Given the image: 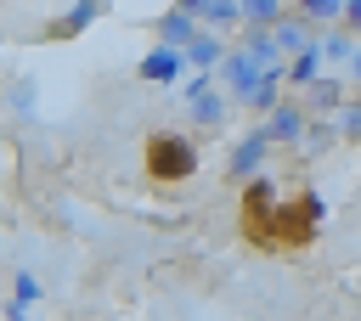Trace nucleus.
Wrapping results in <instances>:
<instances>
[{
  "instance_id": "1",
  "label": "nucleus",
  "mask_w": 361,
  "mask_h": 321,
  "mask_svg": "<svg viewBox=\"0 0 361 321\" xmlns=\"http://www.w3.org/2000/svg\"><path fill=\"white\" fill-rule=\"evenodd\" d=\"M141 163H147V175H152V180H192V175H197V146H192L186 135L164 130V135H152V141H147Z\"/></svg>"
},
{
  "instance_id": "2",
  "label": "nucleus",
  "mask_w": 361,
  "mask_h": 321,
  "mask_svg": "<svg viewBox=\"0 0 361 321\" xmlns=\"http://www.w3.org/2000/svg\"><path fill=\"white\" fill-rule=\"evenodd\" d=\"M214 84H220L231 101H243V107H248V96L265 84V68H259L243 45H231V51H226V62H220V73H214Z\"/></svg>"
},
{
  "instance_id": "3",
  "label": "nucleus",
  "mask_w": 361,
  "mask_h": 321,
  "mask_svg": "<svg viewBox=\"0 0 361 321\" xmlns=\"http://www.w3.org/2000/svg\"><path fill=\"white\" fill-rule=\"evenodd\" d=\"M265 163H271V141H265V130L237 135V146L226 152V175H231V180H243V186H248V180H259V175H271Z\"/></svg>"
},
{
  "instance_id": "4",
  "label": "nucleus",
  "mask_w": 361,
  "mask_h": 321,
  "mask_svg": "<svg viewBox=\"0 0 361 321\" xmlns=\"http://www.w3.org/2000/svg\"><path fill=\"white\" fill-rule=\"evenodd\" d=\"M259 130H265V141H271V146H299V141H305V130H310V113H305L299 101H288V96H282V107H276L271 118H259Z\"/></svg>"
},
{
  "instance_id": "5",
  "label": "nucleus",
  "mask_w": 361,
  "mask_h": 321,
  "mask_svg": "<svg viewBox=\"0 0 361 321\" xmlns=\"http://www.w3.org/2000/svg\"><path fill=\"white\" fill-rule=\"evenodd\" d=\"M135 73L147 79V84H186V51H169V45H152L141 62H135Z\"/></svg>"
},
{
  "instance_id": "6",
  "label": "nucleus",
  "mask_w": 361,
  "mask_h": 321,
  "mask_svg": "<svg viewBox=\"0 0 361 321\" xmlns=\"http://www.w3.org/2000/svg\"><path fill=\"white\" fill-rule=\"evenodd\" d=\"M192 6V17H197V28L203 34H231V28H243V0H186Z\"/></svg>"
},
{
  "instance_id": "7",
  "label": "nucleus",
  "mask_w": 361,
  "mask_h": 321,
  "mask_svg": "<svg viewBox=\"0 0 361 321\" xmlns=\"http://www.w3.org/2000/svg\"><path fill=\"white\" fill-rule=\"evenodd\" d=\"M344 101H350V79H333V73H322V79L305 90V101H299V107H305L310 118H338V107H344Z\"/></svg>"
},
{
  "instance_id": "8",
  "label": "nucleus",
  "mask_w": 361,
  "mask_h": 321,
  "mask_svg": "<svg viewBox=\"0 0 361 321\" xmlns=\"http://www.w3.org/2000/svg\"><path fill=\"white\" fill-rule=\"evenodd\" d=\"M197 34H203V28H197L192 6H169V11L158 17V45H169V51H186Z\"/></svg>"
},
{
  "instance_id": "9",
  "label": "nucleus",
  "mask_w": 361,
  "mask_h": 321,
  "mask_svg": "<svg viewBox=\"0 0 361 321\" xmlns=\"http://www.w3.org/2000/svg\"><path fill=\"white\" fill-rule=\"evenodd\" d=\"M271 45H276V56H282V62H293L299 51H310V45H316V28H310V23H299V17L288 11V17L271 28Z\"/></svg>"
},
{
  "instance_id": "10",
  "label": "nucleus",
  "mask_w": 361,
  "mask_h": 321,
  "mask_svg": "<svg viewBox=\"0 0 361 321\" xmlns=\"http://www.w3.org/2000/svg\"><path fill=\"white\" fill-rule=\"evenodd\" d=\"M276 208H282V197H276V180L271 175H259V180H248V191H243V220H276Z\"/></svg>"
},
{
  "instance_id": "11",
  "label": "nucleus",
  "mask_w": 361,
  "mask_h": 321,
  "mask_svg": "<svg viewBox=\"0 0 361 321\" xmlns=\"http://www.w3.org/2000/svg\"><path fill=\"white\" fill-rule=\"evenodd\" d=\"M226 51H231V45H226L220 34H197V39L186 45V68H192V73H220Z\"/></svg>"
},
{
  "instance_id": "12",
  "label": "nucleus",
  "mask_w": 361,
  "mask_h": 321,
  "mask_svg": "<svg viewBox=\"0 0 361 321\" xmlns=\"http://www.w3.org/2000/svg\"><path fill=\"white\" fill-rule=\"evenodd\" d=\"M186 118H192V130H220V124L231 118V96H226V90H214V96L192 101V107H186Z\"/></svg>"
},
{
  "instance_id": "13",
  "label": "nucleus",
  "mask_w": 361,
  "mask_h": 321,
  "mask_svg": "<svg viewBox=\"0 0 361 321\" xmlns=\"http://www.w3.org/2000/svg\"><path fill=\"white\" fill-rule=\"evenodd\" d=\"M282 17H288L282 0H243V28H248V34H271Z\"/></svg>"
},
{
  "instance_id": "14",
  "label": "nucleus",
  "mask_w": 361,
  "mask_h": 321,
  "mask_svg": "<svg viewBox=\"0 0 361 321\" xmlns=\"http://www.w3.org/2000/svg\"><path fill=\"white\" fill-rule=\"evenodd\" d=\"M293 17L310 28H344V0H299Z\"/></svg>"
},
{
  "instance_id": "15",
  "label": "nucleus",
  "mask_w": 361,
  "mask_h": 321,
  "mask_svg": "<svg viewBox=\"0 0 361 321\" xmlns=\"http://www.w3.org/2000/svg\"><path fill=\"white\" fill-rule=\"evenodd\" d=\"M96 17H102V6H96V0H73V6L62 11V23H56L51 34H56V39H73V34H85V28H90Z\"/></svg>"
},
{
  "instance_id": "16",
  "label": "nucleus",
  "mask_w": 361,
  "mask_h": 321,
  "mask_svg": "<svg viewBox=\"0 0 361 321\" xmlns=\"http://www.w3.org/2000/svg\"><path fill=\"white\" fill-rule=\"evenodd\" d=\"M316 45H322V62H344V68H350V56H355L361 39H355L350 28H327V34H316Z\"/></svg>"
},
{
  "instance_id": "17",
  "label": "nucleus",
  "mask_w": 361,
  "mask_h": 321,
  "mask_svg": "<svg viewBox=\"0 0 361 321\" xmlns=\"http://www.w3.org/2000/svg\"><path fill=\"white\" fill-rule=\"evenodd\" d=\"M322 68H327V62H322V45H310V51H299V56L288 62V84H299V90H310V84L322 79Z\"/></svg>"
},
{
  "instance_id": "18",
  "label": "nucleus",
  "mask_w": 361,
  "mask_h": 321,
  "mask_svg": "<svg viewBox=\"0 0 361 321\" xmlns=\"http://www.w3.org/2000/svg\"><path fill=\"white\" fill-rule=\"evenodd\" d=\"M338 141V130H333V118H310V130H305V141H299V152L305 158H322L327 146Z\"/></svg>"
},
{
  "instance_id": "19",
  "label": "nucleus",
  "mask_w": 361,
  "mask_h": 321,
  "mask_svg": "<svg viewBox=\"0 0 361 321\" xmlns=\"http://www.w3.org/2000/svg\"><path fill=\"white\" fill-rule=\"evenodd\" d=\"M333 130H338V141H361V96H350V101L338 107Z\"/></svg>"
},
{
  "instance_id": "20",
  "label": "nucleus",
  "mask_w": 361,
  "mask_h": 321,
  "mask_svg": "<svg viewBox=\"0 0 361 321\" xmlns=\"http://www.w3.org/2000/svg\"><path fill=\"white\" fill-rule=\"evenodd\" d=\"M220 84H214V73H186V84H180V96H186V107L192 101H203V96H214Z\"/></svg>"
},
{
  "instance_id": "21",
  "label": "nucleus",
  "mask_w": 361,
  "mask_h": 321,
  "mask_svg": "<svg viewBox=\"0 0 361 321\" xmlns=\"http://www.w3.org/2000/svg\"><path fill=\"white\" fill-rule=\"evenodd\" d=\"M39 293H45V287H39V282H34L28 270H17V282H11V298H17L23 310H28V304H39Z\"/></svg>"
},
{
  "instance_id": "22",
  "label": "nucleus",
  "mask_w": 361,
  "mask_h": 321,
  "mask_svg": "<svg viewBox=\"0 0 361 321\" xmlns=\"http://www.w3.org/2000/svg\"><path fill=\"white\" fill-rule=\"evenodd\" d=\"M34 101H39L34 79H17V84H11V107H17V113H34Z\"/></svg>"
},
{
  "instance_id": "23",
  "label": "nucleus",
  "mask_w": 361,
  "mask_h": 321,
  "mask_svg": "<svg viewBox=\"0 0 361 321\" xmlns=\"http://www.w3.org/2000/svg\"><path fill=\"white\" fill-rule=\"evenodd\" d=\"M344 28L361 39V0H344Z\"/></svg>"
},
{
  "instance_id": "24",
  "label": "nucleus",
  "mask_w": 361,
  "mask_h": 321,
  "mask_svg": "<svg viewBox=\"0 0 361 321\" xmlns=\"http://www.w3.org/2000/svg\"><path fill=\"white\" fill-rule=\"evenodd\" d=\"M344 79H350V90L361 84V45H355V56H350V73H344Z\"/></svg>"
},
{
  "instance_id": "25",
  "label": "nucleus",
  "mask_w": 361,
  "mask_h": 321,
  "mask_svg": "<svg viewBox=\"0 0 361 321\" xmlns=\"http://www.w3.org/2000/svg\"><path fill=\"white\" fill-rule=\"evenodd\" d=\"M6 321H28V310H23L17 298H11V304H6Z\"/></svg>"
}]
</instances>
